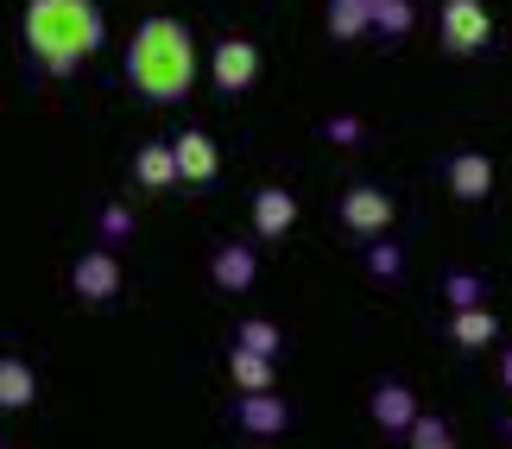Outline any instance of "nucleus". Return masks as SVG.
Returning <instances> with one entry per match:
<instances>
[{
    "label": "nucleus",
    "instance_id": "obj_15",
    "mask_svg": "<svg viewBox=\"0 0 512 449\" xmlns=\"http://www.w3.org/2000/svg\"><path fill=\"white\" fill-rule=\"evenodd\" d=\"M411 26H418V7H411V0H367V32H380L386 45L411 38Z\"/></svg>",
    "mask_w": 512,
    "mask_h": 449
},
{
    "label": "nucleus",
    "instance_id": "obj_6",
    "mask_svg": "<svg viewBox=\"0 0 512 449\" xmlns=\"http://www.w3.org/2000/svg\"><path fill=\"white\" fill-rule=\"evenodd\" d=\"M209 76H215L222 95H247L260 83V45H253V38H222V45L209 51Z\"/></svg>",
    "mask_w": 512,
    "mask_h": 449
},
{
    "label": "nucleus",
    "instance_id": "obj_17",
    "mask_svg": "<svg viewBox=\"0 0 512 449\" xmlns=\"http://www.w3.org/2000/svg\"><path fill=\"white\" fill-rule=\"evenodd\" d=\"M228 380L241 386V393H260V386L279 380V361H272V355H253V348L234 342V348H228Z\"/></svg>",
    "mask_w": 512,
    "mask_h": 449
},
{
    "label": "nucleus",
    "instance_id": "obj_18",
    "mask_svg": "<svg viewBox=\"0 0 512 449\" xmlns=\"http://www.w3.org/2000/svg\"><path fill=\"white\" fill-rule=\"evenodd\" d=\"M323 26L336 45H354V38H367V0H329Z\"/></svg>",
    "mask_w": 512,
    "mask_h": 449
},
{
    "label": "nucleus",
    "instance_id": "obj_5",
    "mask_svg": "<svg viewBox=\"0 0 512 449\" xmlns=\"http://www.w3.org/2000/svg\"><path fill=\"white\" fill-rule=\"evenodd\" d=\"M171 165H177V184H184V190H209L215 178H222V146H215L209 133L184 127L171 140Z\"/></svg>",
    "mask_w": 512,
    "mask_h": 449
},
{
    "label": "nucleus",
    "instance_id": "obj_9",
    "mask_svg": "<svg viewBox=\"0 0 512 449\" xmlns=\"http://www.w3.org/2000/svg\"><path fill=\"white\" fill-rule=\"evenodd\" d=\"M291 228H298V197L285 184H260L253 190V234L260 241H285Z\"/></svg>",
    "mask_w": 512,
    "mask_h": 449
},
{
    "label": "nucleus",
    "instance_id": "obj_7",
    "mask_svg": "<svg viewBox=\"0 0 512 449\" xmlns=\"http://www.w3.org/2000/svg\"><path fill=\"white\" fill-rule=\"evenodd\" d=\"M121 285H127V272H121V260H114V247H89V253H76V266H70V291H76L83 304H108Z\"/></svg>",
    "mask_w": 512,
    "mask_h": 449
},
{
    "label": "nucleus",
    "instance_id": "obj_25",
    "mask_svg": "<svg viewBox=\"0 0 512 449\" xmlns=\"http://www.w3.org/2000/svg\"><path fill=\"white\" fill-rule=\"evenodd\" d=\"M500 386L512 393V348H500Z\"/></svg>",
    "mask_w": 512,
    "mask_h": 449
},
{
    "label": "nucleus",
    "instance_id": "obj_26",
    "mask_svg": "<svg viewBox=\"0 0 512 449\" xmlns=\"http://www.w3.org/2000/svg\"><path fill=\"white\" fill-rule=\"evenodd\" d=\"M506 437H512V418H506Z\"/></svg>",
    "mask_w": 512,
    "mask_h": 449
},
{
    "label": "nucleus",
    "instance_id": "obj_8",
    "mask_svg": "<svg viewBox=\"0 0 512 449\" xmlns=\"http://www.w3.org/2000/svg\"><path fill=\"white\" fill-rule=\"evenodd\" d=\"M443 184L456 203H487L494 197V159L487 152H456V159L443 165Z\"/></svg>",
    "mask_w": 512,
    "mask_h": 449
},
{
    "label": "nucleus",
    "instance_id": "obj_12",
    "mask_svg": "<svg viewBox=\"0 0 512 449\" xmlns=\"http://www.w3.org/2000/svg\"><path fill=\"white\" fill-rule=\"evenodd\" d=\"M449 342L468 348V355H475V348H494V342H500V317H494L487 304H462V310H449Z\"/></svg>",
    "mask_w": 512,
    "mask_h": 449
},
{
    "label": "nucleus",
    "instance_id": "obj_2",
    "mask_svg": "<svg viewBox=\"0 0 512 449\" xmlns=\"http://www.w3.org/2000/svg\"><path fill=\"white\" fill-rule=\"evenodd\" d=\"M108 45V19L95 0H26V51L45 76L83 70Z\"/></svg>",
    "mask_w": 512,
    "mask_h": 449
},
{
    "label": "nucleus",
    "instance_id": "obj_11",
    "mask_svg": "<svg viewBox=\"0 0 512 449\" xmlns=\"http://www.w3.org/2000/svg\"><path fill=\"white\" fill-rule=\"evenodd\" d=\"M253 279H260V253L253 247H215V260H209V285L215 291H234V298H241V291H253Z\"/></svg>",
    "mask_w": 512,
    "mask_h": 449
},
{
    "label": "nucleus",
    "instance_id": "obj_24",
    "mask_svg": "<svg viewBox=\"0 0 512 449\" xmlns=\"http://www.w3.org/2000/svg\"><path fill=\"white\" fill-rule=\"evenodd\" d=\"M323 140L329 146H354V140H361V121H354V114H329V121H323Z\"/></svg>",
    "mask_w": 512,
    "mask_h": 449
},
{
    "label": "nucleus",
    "instance_id": "obj_20",
    "mask_svg": "<svg viewBox=\"0 0 512 449\" xmlns=\"http://www.w3.org/2000/svg\"><path fill=\"white\" fill-rule=\"evenodd\" d=\"M367 272H373L380 285H392V279L405 272V253H399V241H392V234H373V241H367Z\"/></svg>",
    "mask_w": 512,
    "mask_h": 449
},
{
    "label": "nucleus",
    "instance_id": "obj_23",
    "mask_svg": "<svg viewBox=\"0 0 512 449\" xmlns=\"http://www.w3.org/2000/svg\"><path fill=\"white\" fill-rule=\"evenodd\" d=\"M443 298H449V310L487 304V279H475V272H449V279H443Z\"/></svg>",
    "mask_w": 512,
    "mask_h": 449
},
{
    "label": "nucleus",
    "instance_id": "obj_21",
    "mask_svg": "<svg viewBox=\"0 0 512 449\" xmlns=\"http://www.w3.org/2000/svg\"><path fill=\"white\" fill-rule=\"evenodd\" d=\"M411 449H456V437H449V424L443 418H424V412H411V424L399 431Z\"/></svg>",
    "mask_w": 512,
    "mask_h": 449
},
{
    "label": "nucleus",
    "instance_id": "obj_1",
    "mask_svg": "<svg viewBox=\"0 0 512 449\" xmlns=\"http://www.w3.org/2000/svg\"><path fill=\"white\" fill-rule=\"evenodd\" d=\"M196 32L171 13H152L133 26V45H127V83L133 95H146L152 108H171L196 89Z\"/></svg>",
    "mask_w": 512,
    "mask_h": 449
},
{
    "label": "nucleus",
    "instance_id": "obj_4",
    "mask_svg": "<svg viewBox=\"0 0 512 449\" xmlns=\"http://www.w3.org/2000/svg\"><path fill=\"white\" fill-rule=\"evenodd\" d=\"M392 222H399V203H392L380 184H348L342 190V228L348 234L373 241V234H392Z\"/></svg>",
    "mask_w": 512,
    "mask_h": 449
},
{
    "label": "nucleus",
    "instance_id": "obj_22",
    "mask_svg": "<svg viewBox=\"0 0 512 449\" xmlns=\"http://www.w3.org/2000/svg\"><path fill=\"white\" fill-rule=\"evenodd\" d=\"M95 234H102V247H127V241H133V209H127V203H102Z\"/></svg>",
    "mask_w": 512,
    "mask_h": 449
},
{
    "label": "nucleus",
    "instance_id": "obj_13",
    "mask_svg": "<svg viewBox=\"0 0 512 449\" xmlns=\"http://www.w3.org/2000/svg\"><path fill=\"white\" fill-rule=\"evenodd\" d=\"M411 412H418V399H411V386H399V380H380V386H373V399H367V418L380 424L386 437H399L405 424H411Z\"/></svg>",
    "mask_w": 512,
    "mask_h": 449
},
{
    "label": "nucleus",
    "instance_id": "obj_14",
    "mask_svg": "<svg viewBox=\"0 0 512 449\" xmlns=\"http://www.w3.org/2000/svg\"><path fill=\"white\" fill-rule=\"evenodd\" d=\"M133 184L146 190V197H165V190H177V165H171V140H152L133 152Z\"/></svg>",
    "mask_w": 512,
    "mask_h": 449
},
{
    "label": "nucleus",
    "instance_id": "obj_19",
    "mask_svg": "<svg viewBox=\"0 0 512 449\" xmlns=\"http://www.w3.org/2000/svg\"><path fill=\"white\" fill-rule=\"evenodd\" d=\"M234 342L253 348V355H272V361L285 355V329L272 323V317H247V323H234Z\"/></svg>",
    "mask_w": 512,
    "mask_h": 449
},
{
    "label": "nucleus",
    "instance_id": "obj_10",
    "mask_svg": "<svg viewBox=\"0 0 512 449\" xmlns=\"http://www.w3.org/2000/svg\"><path fill=\"white\" fill-rule=\"evenodd\" d=\"M234 424H241L247 437H285L291 405L272 393V386H260V393H241V405H234Z\"/></svg>",
    "mask_w": 512,
    "mask_h": 449
},
{
    "label": "nucleus",
    "instance_id": "obj_16",
    "mask_svg": "<svg viewBox=\"0 0 512 449\" xmlns=\"http://www.w3.org/2000/svg\"><path fill=\"white\" fill-rule=\"evenodd\" d=\"M38 399V374L19 355H0V412H26Z\"/></svg>",
    "mask_w": 512,
    "mask_h": 449
},
{
    "label": "nucleus",
    "instance_id": "obj_3",
    "mask_svg": "<svg viewBox=\"0 0 512 449\" xmlns=\"http://www.w3.org/2000/svg\"><path fill=\"white\" fill-rule=\"evenodd\" d=\"M437 45L449 57H475L494 45V13H487V0H443L437 13Z\"/></svg>",
    "mask_w": 512,
    "mask_h": 449
}]
</instances>
